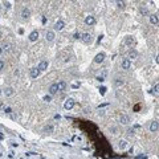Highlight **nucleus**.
Returning a JSON list of instances; mask_svg holds the SVG:
<instances>
[{"instance_id":"17","label":"nucleus","mask_w":159,"mask_h":159,"mask_svg":"<svg viewBox=\"0 0 159 159\" xmlns=\"http://www.w3.org/2000/svg\"><path fill=\"white\" fill-rule=\"evenodd\" d=\"M127 146H129V143H127V141H125V139H121V141L118 142V147H119L121 150L127 149Z\"/></svg>"},{"instance_id":"9","label":"nucleus","mask_w":159,"mask_h":159,"mask_svg":"<svg viewBox=\"0 0 159 159\" xmlns=\"http://www.w3.org/2000/svg\"><path fill=\"white\" fill-rule=\"evenodd\" d=\"M149 21H150V24H153V25H158L159 24V19H158L156 15H150L149 16Z\"/></svg>"},{"instance_id":"20","label":"nucleus","mask_w":159,"mask_h":159,"mask_svg":"<svg viewBox=\"0 0 159 159\" xmlns=\"http://www.w3.org/2000/svg\"><path fill=\"white\" fill-rule=\"evenodd\" d=\"M114 85H115V86H122V85H123V80H121V78H115Z\"/></svg>"},{"instance_id":"8","label":"nucleus","mask_w":159,"mask_h":159,"mask_svg":"<svg viewBox=\"0 0 159 159\" xmlns=\"http://www.w3.org/2000/svg\"><path fill=\"white\" fill-rule=\"evenodd\" d=\"M158 129H159V122H158V121H153V122L150 123V131H151V133H156Z\"/></svg>"},{"instance_id":"27","label":"nucleus","mask_w":159,"mask_h":159,"mask_svg":"<svg viewBox=\"0 0 159 159\" xmlns=\"http://www.w3.org/2000/svg\"><path fill=\"white\" fill-rule=\"evenodd\" d=\"M99 93H101L102 96H104V94L106 93V88H99Z\"/></svg>"},{"instance_id":"31","label":"nucleus","mask_w":159,"mask_h":159,"mask_svg":"<svg viewBox=\"0 0 159 159\" xmlns=\"http://www.w3.org/2000/svg\"><path fill=\"white\" fill-rule=\"evenodd\" d=\"M4 69V61L0 60V70H3Z\"/></svg>"},{"instance_id":"13","label":"nucleus","mask_w":159,"mask_h":159,"mask_svg":"<svg viewBox=\"0 0 159 159\" xmlns=\"http://www.w3.org/2000/svg\"><path fill=\"white\" fill-rule=\"evenodd\" d=\"M64 27H65V23H64L62 20H59V21L54 24V29H56V31H61V29H64Z\"/></svg>"},{"instance_id":"3","label":"nucleus","mask_w":159,"mask_h":159,"mask_svg":"<svg viewBox=\"0 0 159 159\" xmlns=\"http://www.w3.org/2000/svg\"><path fill=\"white\" fill-rule=\"evenodd\" d=\"M130 68H131V61H130L129 59H123V60H122V69L129 70Z\"/></svg>"},{"instance_id":"19","label":"nucleus","mask_w":159,"mask_h":159,"mask_svg":"<svg viewBox=\"0 0 159 159\" xmlns=\"http://www.w3.org/2000/svg\"><path fill=\"white\" fill-rule=\"evenodd\" d=\"M137 56H138V52H137V50H130V52H129V60H130V59H135Z\"/></svg>"},{"instance_id":"28","label":"nucleus","mask_w":159,"mask_h":159,"mask_svg":"<svg viewBox=\"0 0 159 159\" xmlns=\"http://www.w3.org/2000/svg\"><path fill=\"white\" fill-rule=\"evenodd\" d=\"M97 81H99V82L105 81V77H104V76H98V77H97Z\"/></svg>"},{"instance_id":"32","label":"nucleus","mask_w":159,"mask_h":159,"mask_svg":"<svg viewBox=\"0 0 159 159\" xmlns=\"http://www.w3.org/2000/svg\"><path fill=\"white\" fill-rule=\"evenodd\" d=\"M4 5H5V8H7V9H9V8H11V3H9V2H5V3H4Z\"/></svg>"},{"instance_id":"5","label":"nucleus","mask_w":159,"mask_h":159,"mask_svg":"<svg viewBox=\"0 0 159 159\" xmlns=\"http://www.w3.org/2000/svg\"><path fill=\"white\" fill-rule=\"evenodd\" d=\"M54 37H56V35H54V31H47V33H45V39H47V41H53L54 40Z\"/></svg>"},{"instance_id":"36","label":"nucleus","mask_w":159,"mask_h":159,"mask_svg":"<svg viewBox=\"0 0 159 159\" xmlns=\"http://www.w3.org/2000/svg\"><path fill=\"white\" fill-rule=\"evenodd\" d=\"M155 61H156V64H159V54L156 56V59H155Z\"/></svg>"},{"instance_id":"39","label":"nucleus","mask_w":159,"mask_h":159,"mask_svg":"<svg viewBox=\"0 0 159 159\" xmlns=\"http://www.w3.org/2000/svg\"><path fill=\"white\" fill-rule=\"evenodd\" d=\"M0 8H2V5H0Z\"/></svg>"},{"instance_id":"25","label":"nucleus","mask_w":159,"mask_h":159,"mask_svg":"<svg viewBox=\"0 0 159 159\" xmlns=\"http://www.w3.org/2000/svg\"><path fill=\"white\" fill-rule=\"evenodd\" d=\"M44 101H45V102H50V101H52V97H50V96H45V97H44Z\"/></svg>"},{"instance_id":"15","label":"nucleus","mask_w":159,"mask_h":159,"mask_svg":"<svg viewBox=\"0 0 159 159\" xmlns=\"http://www.w3.org/2000/svg\"><path fill=\"white\" fill-rule=\"evenodd\" d=\"M59 92V88H57V84H52L50 86H49V93H50V96H53V94H56Z\"/></svg>"},{"instance_id":"23","label":"nucleus","mask_w":159,"mask_h":159,"mask_svg":"<svg viewBox=\"0 0 159 159\" xmlns=\"http://www.w3.org/2000/svg\"><path fill=\"white\" fill-rule=\"evenodd\" d=\"M9 49H11V45H9V44H7V45H4V47H3V49H2V50H3V52H8Z\"/></svg>"},{"instance_id":"11","label":"nucleus","mask_w":159,"mask_h":159,"mask_svg":"<svg viewBox=\"0 0 159 159\" xmlns=\"http://www.w3.org/2000/svg\"><path fill=\"white\" fill-rule=\"evenodd\" d=\"M29 16H31V11H29V8L24 7V8H23V11H21V17H23V19H28Z\"/></svg>"},{"instance_id":"14","label":"nucleus","mask_w":159,"mask_h":159,"mask_svg":"<svg viewBox=\"0 0 159 159\" xmlns=\"http://www.w3.org/2000/svg\"><path fill=\"white\" fill-rule=\"evenodd\" d=\"M39 76H40L39 68H32V69H31V77H32V78H37Z\"/></svg>"},{"instance_id":"12","label":"nucleus","mask_w":159,"mask_h":159,"mask_svg":"<svg viewBox=\"0 0 159 159\" xmlns=\"http://www.w3.org/2000/svg\"><path fill=\"white\" fill-rule=\"evenodd\" d=\"M57 88H59L60 92H65L66 88H68V84L65 81H60V82H57Z\"/></svg>"},{"instance_id":"10","label":"nucleus","mask_w":159,"mask_h":159,"mask_svg":"<svg viewBox=\"0 0 159 159\" xmlns=\"http://www.w3.org/2000/svg\"><path fill=\"white\" fill-rule=\"evenodd\" d=\"M28 39H29V41H37V39H39V31H33L31 35L28 36Z\"/></svg>"},{"instance_id":"16","label":"nucleus","mask_w":159,"mask_h":159,"mask_svg":"<svg viewBox=\"0 0 159 159\" xmlns=\"http://www.w3.org/2000/svg\"><path fill=\"white\" fill-rule=\"evenodd\" d=\"M119 121H121V123H122V125H127V123L130 122V117H129V115H126V114H122V115H121V118H119Z\"/></svg>"},{"instance_id":"38","label":"nucleus","mask_w":159,"mask_h":159,"mask_svg":"<svg viewBox=\"0 0 159 159\" xmlns=\"http://www.w3.org/2000/svg\"><path fill=\"white\" fill-rule=\"evenodd\" d=\"M0 93H2V90H0Z\"/></svg>"},{"instance_id":"4","label":"nucleus","mask_w":159,"mask_h":159,"mask_svg":"<svg viewBox=\"0 0 159 159\" xmlns=\"http://www.w3.org/2000/svg\"><path fill=\"white\" fill-rule=\"evenodd\" d=\"M96 17L94 16H86V19H85V24L86 25H90V27H92V25H94L96 24Z\"/></svg>"},{"instance_id":"30","label":"nucleus","mask_w":159,"mask_h":159,"mask_svg":"<svg viewBox=\"0 0 159 159\" xmlns=\"http://www.w3.org/2000/svg\"><path fill=\"white\" fill-rule=\"evenodd\" d=\"M13 76H15V77H19V76H20V70H19V69H16V70L13 72Z\"/></svg>"},{"instance_id":"6","label":"nucleus","mask_w":159,"mask_h":159,"mask_svg":"<svg viewBox=\"0 0 159 159\" xmlns=\"http://www.w3.org/2000/svg\"><path fill=\"white\" fill-rule=\"evenodd\" d=\"M81 40H82V42L89 44L90 41H92V35H90V33H82V35H81Z\"/></svg>"},{"instance_id":"2","label":"nucleus","mask_w":159,"mask_h":159,"mask_svg":"<svg viewBox=\"0 0 159 159\" xmlns=\"http://www.w3.org/2000/svg\"><path fill=\"white\" fill-rule=\"evenodd\" d=\"M105 57H106V54H105V53H98V54L96 56V57H94V62H96V64H101V62H104Z\"/></svg>"},{"instance_id":"21","label":"nucleus","mask_w":159,"mask_h":159,"mask_svg":"<svg viewBox=\"0 0 159 159\" xmlns=\"http://www.w3.org/2000/svg\"><path fill=\"white\" fill-rule=\"evenodd\" d=\"M125 42H126V45H131V44L134 42V39H133V37H130V36H127V37H126V40H125Z\"/></svg>"},{"instance_id":"1","label":"nucleus","mask_w":159,"mask_h":159,"mask_svg":"<svg viewBox=\"0 0 159 159\" xmlns=\"http://www.w3.org/2000/svg\"><path fill=\"white\" fill-rule=\"evenodd\" d=\"M73 106H74V99L73 98H68L65 101V104H64V107L66 110H70V109H73Z\"/></svg>"},{"instance_id":"37","label":"nucleus","mask_w":159,"mask_h":159,"mask_svg":"<svg viewBox=\"0 0 159 159\" xmlns=\"http://www.w3.org/2000/svg\"><path fill=\"white\" fill-rule=\"evenodd\" d=\"M2 35H3V31L0 29V39H2Z\"/></svg>"},{"instance_id":"29","label":"nucleus","mask_w":159,"mask_h":159,"mask_svg":"<svg viewBox=\"0 0 159 159\" xmlns=\"http://www.w3.org/2000/svg\"><path fill=\"white\" fill-rule=\"evenodd\" d=\"M4 111L7 113V114H9V113H12V109H11V107H8V106H7V107H4Z\"/></svg>"},{"instance_id":"7","label":"nucleus","mask_w":159,"mask_h":159,"mask_svg":"<svg viewBox=\"0 0 159 159\" xmlns=\"http://www.w3.org/2000/svg\"><path fill=\"white\" fill-rule=\"evenodd\" d=\"M48 65H49V62L47 61V60H42V61H40V64H39V70L40 72H42V70H45V69H48Z\"/></svg>"},{"instance_id":"33","label":"nucleus","mask_w":159,"mask_h":159,"mask_svg":"<svg viewBox=\"0 0 159 159\" xmlns=\"http://www.w3.org/2000/svg\"><path fill=\"white\" fill-rule=\"evenodd\" d=\"M52 130H53L52 126H48V127H47V131H52Z\"/></svg>"},{"instance_id":"18","label":"nucleus","mask_w":159,"mask_h":159,"mask_svg":"<svg viewBox=\"0 0 159 159\" xmlns=\"http://www.w3.org/2000/svg\"><path fill=\"white\" fill-rule=\"evenodd\" d=\"M13 93H15V90H13L12 88H5V89H4V94H5L7 97L13 96Z\"/></svg>"},{"instance_id":"22","label":"nucleus","mask_w":159,"mask_h":159,"mask_svg":"<svg viewBox=\"0 0 159 159\" xmlns=\"http://www.w3.org/2000/svg\"><path fill=\"white\" fill-rule=\"evenodd\" d=\"M153 93H154V94H159V84L154 85V88H153Z\"/></svg>"},{"instance_id":"35","label":"nucleus","mask_w":159,"mask_h":159,"mask_svg":"<svg viewBox=\"0 0 159 159\" xmlns=\"http://www.w3.org/2000/svg\"><path fill=\"white\" fill-rule=\"evenodd\" d=\"M80 37H81V36H80L78 33H76V35H74V39H80Z\"/></svg>"},{"instance_id":"26","label":"nucleus","mask_w":159,"mask_h":159,"mask_svg":"<svg viewBox=\"0 0 159 159\" xmlns=\"http://www.w3.org/2000/svg\"><path fill=\"white\" fill-rule=\"evenodd\" d=\"M117 5H118V8H125V3L123 2H117Z\"/></svg>"},{"instance_id":"24","label":"nucleus","mask_w":159,"mask_h":159,"mask_svg":"<svg viewBox=\"0 0 159 159\" xmlns=\"http://www.w3.org/2000/svg\"><path fill=\"white\" fill-rule=\"evenodd\" d=\"M141 13H142V15H149V11H147V8H143V7H142V8H141Z\"/></svg>"},{"instance_id":"34","label":"nucleus","mask_w":159,"mask_h":159,"mask_svg":"<svg viewBox=\"0 0 159 159\" xmlns=\"http://www.w3.org/2000/svg\"><path fill=\"white\" fill-rule=\"evenodd\" d=\"M8 156H9V158H13V153H12V151H11V153L8 154Z\"/></svg>"}]
</instances>
